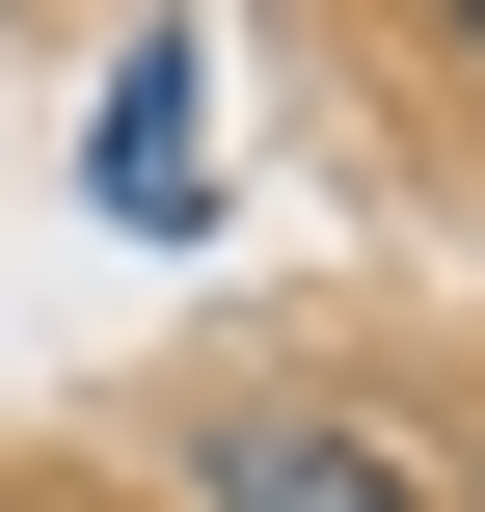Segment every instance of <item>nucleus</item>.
<instances>
[{
  "label": "nucleus",
  "mask_w": 485,
  "mask_h": 512,
  "mask_svg": "<svg viewBox=\"0 0 485 512\" xmlns=\"http://www.w3.org/2000/svg\"><path fill=\"white\" fill-rule=\"evenodd\" d=\"M216 512H405L378 432H216Z\"/></svg>",
  "instance_id": "obj_1"
},
{
  "label": "nucleus",
  "mask_w": 485,
  "mask_h": 512,
  "mask_svg": "<svg viewBox=\"0 0 485 512\" xmlns=\"http://www.w3.org/2000/svg\"><path fill=\"white\" fill-rule=\"evenodd\" d=\"M459 27H485V0H459Z\"/></svg>",
  "instance_id": "obj_2"
}]
</instances>
